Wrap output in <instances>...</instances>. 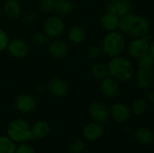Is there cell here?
<instances>
[{"label":"cell","mask_w":154,"mask_h":153,"mask_svg":"<svg viewBox=\"0 0 154 153\" xmlns=\"http://www.w3.org/2000/svg\"><path fill=\"white\" fill-rule=\"evenodd\" d=\"M119 29L127 35L141 38L147 35L150 31V24L145 18L129 13L120 18Z\"/></svg>","instance_id":"6da1fadb"},{"label":"cell","mask_w":154,"mask_h":153,"mask_svg":"<svg viewBox=\"0 0 154 153\" xmlns=\"http://www.w3.org/2000/svg\"><path fill=\"white\" fill-rule=\"evenodd\" d=\"M108 74L119 82H125L129 80L134 75V66L133 64L124 57H113L108 64Z\"/></svg>","instance_id":"7a4b0ae2"},{"label":"cell","mask_w":154,"mask_h":153,"mask_svg":"<svg viewBox=\"0 0 154 153\" xmlns=\"http://www.w3.org/2000/svg\"><path fill=\"white\" fill-rule=\"evenodd\" d=\"M6 135L15 143L27 142L32 139V126L23 119H14L6 127Z\"/></svg>","instance_id":"3957f363"},{"label":"cell","mask_w":154,"mask_h":153,"mask_svg":"<svg viewBox=\"0 0 154 153\" xmlns=\"http://www.w3.org/2000/svg\"><path fill=\"white\" fill-rule=\"evenodd\" d=\"M125 47V41L122 34L116 32H110L103 40V52L109 57H116L121 54Z\"/></svg>","instance_id":"277c9868"},{"label":"cell","mask_w":154,"mask_h":153,"mask_svg":"<svg viewBox=\"0 0 154 153\" xmlns=\"http://www.w3.org/2000/svg\"><path fill=\"white\" fill-rule=\"evenodd\" d=\"M42 29L49 39H56L64 32L65 23L60 15H51L45 19Z\"/></svg>","instance_id":"5b68a950"},{"label":"cell","mask_w":154,"mask_h":153,"mask_svg":"<svg viewBox=\"0 0 154 153\" xmlns=\"http://www.w3.org/2000/svg\"><path fill=\"white\" fill-rule=\"evenodd\" d=\"M49 93L57 98H64L69 93V87L67 82L60 78L54 77L49 79L46 86Z\"/></svg>","instance_id":"8992f818"},{"label":"cell","mask_w":154,"mask_h":153,"mask_svg":"<svg viewBox=\"0 0 154 153\" xmlns=\"http://www.w3.org/2000/svg\"><path fill=\"white\" fill-rule=\"evenodd\" d=\"M6 50L14 59H23L29 54L30 47L24 40L15 38L9 41Z\"/></svg>","instance_id":"52a82bcc"},{"label":"cell","mask_w":154,"mask_h":153,"mask_svg":"<svg viewBox=\"0 0 154 153\" xmlns=\"http://www.w3.org/2000/svg\"><path fill=\"white\" fill-rule=\"evenodd\" d=\"M90 117L97 123H106L110 115L107 106L101 101H94L88 108Z\"/></svg>","instance_id":"ba28073f"},{"label":"cell","mask_w":154,"mask_h":153,"mask_svg":"<svg viewBox=\"0 0 154 153\" xmlns=\"http://www.w3.org/2000/svg\"><path fill=\"white\" fill-rule=\"evenodd\" d=\"M128 51L132 57L136 59H139L144 56L145 54L149 53L150 44L147 36L135 38L134 41H132L128 45Z\"/></svg>","instance_id":"9c48e42d"},{"label":"cell","mask_w":154,"mask_h":153,"mask_svg":"<svg viewBox=\"0 0 154 153\" xmlns=\"http://www.w3.org/2000/svg\"><path fill=\"white\" fill-rule=\"evenodd\" d=\"M14 106L17 111L23 114H29L37 106V102L34 96L29 94H20L14 99Z\"/></svg>","instance_id":"30bf717a"},{"label":"cell","mask_w":154,"mask_h":153,"mask_svg":"<svg viewBox=\"0 0 154 153\" xmlns=\"http://www.w3.org/2000/svg\"><path fill=\"white\" fill-rule=\"evenodd\" d=\"M3 14L10 20H17L23 14L22 4L19 0H5L2 6Z\"/></svg>","instance_id":"8fae6325"},{"label":"cell","mask_w":154,"mask_h":153,"mask_svg":"<svg viewBox=\"0 0 154 153\" xmlns=\"http://www.w3.org/2000/svg\"><path fill=\"white\" fill-rule=\"evenodd\" d=\"M69 50L68 44L61 40L53 39L52 41L48 43V52L56 60L64 59L69 54Z\"/></svg>","instance_id":"7c38bea8"},{"label":"cell","mask_w":154,"mask_h":153,"mask_svg":"<svg viewBox=\"0 0 154 153\" xmlns=\"http://www.w3.org/2000/svg\"><path fill=\"white\" fill-rule=\"evenodd\" d=\"M104 133H105V129L102 126V124L95 121L92 123L87 124L82 129L83 137L86 140L90 141V142L100 139L104 135Z\"/></svg>","instance_id":"4fadbf2b"},{"label":"cell","mask_w":154,"mask_h":153,"mask_svg":"<svg viewBox=\"0 0 154 153\" xmlns=\"http://www.w3.org/2000/svg\"><path fill=\"white\" fill-rule=\"evenodd\" d=\"M133 4L131 0H111L107 5V12L122 17L130 13Z\"/></svg>","instance_id":"5bb4252c"},{"label":"cell","mask_w":154,"mask_h":153,"mask_svg":"<svg viewBox=\"0 0 154 153\" xmlns=\"http://www.w3.org/2000/svg\"><path fill=\"white\" fill-rule=\"evenodd\" d=\"M111 117L117 123H125L129 120L131 116L130 108L122 103H116L112 106L109 110Z\"/></svg>","instance_id":"9a60e30c"},{"label":"cell","mask_w":154,"mask_h":153,"mask_svg":"<svg viewBox=\"0 0 154 153\" xmlns=\"http://www.w3.org/2000/svg\"><path fill=\"white\" fill-rule=\"evenodd\" d=\"M137 84L143 89L151 88L154 85V73L152 69H140L136 75Z\"/></svg>","instance_id":"2e32d148"},{"label":"cell","mask_w":154,"mask_h":153,"mask_svg":"<svg viewBox=\"0 0 154 153\" xmlns=\"http://www.w3.org/2000/svg\"><path fill=\"white\" fill-rule=\"evenodd\" d=\"M100 88H101L103 95L109 98H113L116 96L119 92V86L117 84V81L114 79L113 78H103L101 81Z\"/></svg>","instance_id":"e0dca14e"},{"label":"cell","mask_w":154,"mask_h":153,"mask_svg":"<svg viewBox=\"0 0 154 153\" xmlns=\"http://www.w3.org/2000/svg\"><path fill=\"white\" fill-rule=\"evenodd\" d=\"M51 131V126L48 122L40 120L32 126V139L42 140L48 136Z\"/></svg>","instance_id":"ac0fdd59"},{"label":"cell","mask_w":154,"mask_h":153,"mask_svg":"<svg viewBox=\"0 0 154 153\" xmlns=\"http://www.w3.org/2000/svg\"><path fill=\"white\" fill-rule=\"evenodd\" d=\"M101 25L104 29L109 32H115L116 29L119 28L120 17L116 15L113 13L107 12L104 14L100 19Z\"/></svg>","instance_id":"d6986e66"},{"label":"cell","mask_w":154,"mask_h":153,"mask_svg":"<svg viewBox=\"0 0 154 153\" xmlns=\"http://www.w3.org/2000/svg\"><path fill=\"white\" fill-rule=\"evenodd\" d=\"M134 137L136 142L141 145H150L153 142V133L146 127H141L136 130L134 133Z\"/></svg>","instance_id":"ffe728a7"},{"label":"cell","mask_w":154,"mask_h":153,"mask_svg":"<svg viewBox=\"0 0 154 153\" xmlns=\"http://www.w3.org/2000/svg\"><path fill=\"white\" fill-rule=\"evenodd\" d=\"M87 33L83 27L79 25H74L70 27L68 32V38L70 42L74 44H79L83 42L86 39Z\"/></svg>","instance_id":"44dd1931"},{"label":"cell","mask_w":154,"mask_h":153,"mask_svg":"<svg viewBox=\"0 0 154 153\" xmlns=\"http://www.w3.org/2000/svg\"><path fill=\"white\" fill-rule=\"evenodd\" d=\"M54 11L59 15H69L73 11V4L69 0H55Z\"/></svg>","instance_id":"7402d4cb"},{"label":"cell","mask_w":154,"mask_h":153,"mask_svg":"<svg viewBox=\"0 0 154 153\" xmlns=\"http://www.w3.org/2000/svg\"><path fill=\"white\" fill-rule=\"evenodd\" d=\"M15 148V142L7 135L0 136V153H14Z\"/></svg>","instance_id":"603a6c76"},{"label":"cell","mask_w":154,"mask_h":153,"mask_svg":"<svg viewBox=\"0 0 154 153\" xmlns=\"http://www.w3.org/2000/svg\"><path fill=\"white\" fill-rule=\"evenodd\" d=\"M92 75L97 79H103L108 74V68L107 65L103 63H97L92 68Z\"/></svg>","instance_id":"cb8c5ba5"},{"label":"cell","mask_w":154,"mask_h":153,"mask_svg":"<svg viewBox=\"0 0 154 153\" xmlns=\"http://www.w3.org/2000/svg\"><path fill=\"white\" fill-rule=\"evenodd\" d=\"M147 109V103L143 99H136L132 104V113L135 115H141L145 113Z\"/></svg>","instance_id":"d4e9b609"},{"label":"cell","mask_w":154,"mask_h":153,"mask_svg":"<svg viewBox=\"0 0 154 153\" xmlns=\"http://www.w3.org/2000/svg\"><path fill=\"white\" fill-rule=\"evenodd\" d=\"M137 64L140 69H152L154 66V58L149 52L138 59Z\"/></svg>","instance_id":"484cf974"},{"label":"cell","mask_w":154,"mask_h":153,"mask_svg":"<svg viewBox=\"0 0 154 153\" xmlns=\"http://www.w3.org/2000/svg\"><path fill=\"white\" fill-rule=\"evenodd\" d=\"M32 41L34 45H36L38 47H42L49 43V37L43 32H36L32 35Z\"/></svg>","instance_id":"4316f807"},{"label":"cell","mask_w":154,"mask_h":153,"mask_svg":"<svg viewBox=\"0 0 154 153\" xmlns=\"http://www.w3.org/2000/svg\"><path fill=\"white\" fill-rule=\"evenodd\" d=\"M85 150V143L81 140L73 141L69 148V153H83Z\"/></svg>","instance_id":"83f0119b"},{"label":"cell","mask_w":154,"mask_h":153,"mask_svg":"<svg viewBox=\"0 0 154 153\" xmlns=\"http://www.w3.org/2000/svg\"><path fill=\"white\" fill-rule=\"evenodd\" d=\"M37 20V14L33 12H27L21 16V21L25 25H32Z\"/></svg>","instance_id":"f1b7e54d"},{"label":"cell","mask_w":154,"mask_h":153,"mask_svg":"<svg viewBox=\"0 0 154 153\" xmlns=\"http://www.w3.org/2000/svg\"><path fill=\"white\" fill-rule=\"evenodd\" d=\"M87 53L90 59H97V58L101 56V54L103 53V50H102V47L96 45V44H93V45L88 47Z\"/></svg>","instance_id":"f546056e"},{"label":"cell","mask_w":154,"mask_h":153,"mask_svg":"<svg viewBox=\"0 0 154 153\" xmlns=\"http://www.w3.org/2000/svg\"><path fill=\"white\" fill-rule=\"evenodd\" d=\"M55 8V0H44L41 1L40 9L43 13H51L54 11Z\"/></svg>","instance_id":"4dcf8cb0"},{"label":"cell","mask_w":154,"mask_h":153,"mask_svg":"<svg viewBox=\"0 0 154 153\" xmlns=\"http://www.w3.org/2000/svg\"><path fill=\"white\" fill-rule=\"evenodd\" d=\"M9 41H10L9 35L3 28L0 27V52L6 50Z\"/></svg>","instance_id":"1f68e13d"},{"label":"cell","mask_w":154,"mask_h":153,"mask_svg":"<svg viewBox=\"0 0 154 153\" xmlns=\"http://www.w3.org/2000/svg\"><path fill=\"white\" fill-rule=\"evenodd\" d=\"M14 153H35V151L31 144L27 142H23L19 143V145L16 146Z\"/></svg>","instance_id":"d6a6232c"},{"label":"cell","mask_w":154,"mask_h":153,"mask_svg":"<svg viewBox=\"0 0 154 153\" xmlns=\"http://www.w3.org/2000/svg\"><path fill=\"white\" fill-rule=\"evenodd\" d=\"M145 98H146V100L149 103L154 105V91H149V92H147L145 94Z\"/></svg>","instance_id":"836d02e7"},{"label":"cell","mask_w":154,"mask_h":153,"mask_svg":"<svg viewBox=\"0 0 154 153\" xmlns=\"http://www.w3.org/2000/svg\"><path fill=\"white\" fill-rule=\"evenodd\" d=\"M150 53L152 54V56L154 58V41L150 46Z\"/></svg>","instance_id":"e575fe53"},{"label":"cell","mask_w":154,"mask_h":153,"mask_svg":"<svg viewBox=\"0 0 154 153\" xmlns=\"http://www.w3.org/2000/svg\"><path fill=\"white\" fill-rule=\"evenodd\" d=\"M2 14H3V11H2V8L0 7V19H1V17H2Z\"/></svg>","instance_id":"d590c367"},{"label":"cell","mask_w":154,"mask_h":153,"mask_svg":"<svg viewBox=\"0 0 154 153\" xmlns=\"http://www.w3.org/2000/svg\"><path fill=\"white\" fill-rule=\"evenodd\" d=\"M41 1H44V0H41Z\"/></svg>","instance_id":"8d00e7d4"}]
</instances>
